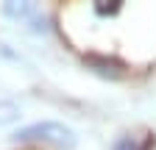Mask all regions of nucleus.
<instances>
[{
	"label": "nucleus",
	"mask_w": 156,
	"mask_h": 150,
	"mask_svg": "<svg viewBox=\"0 0 156 150\" xmlns=\"http://www.w3.org/2000/svg\"><path fill=\"white\" fill-rule=\"evenodd\" d=\"M20 106L14 100H0V125H14L20 120Z\"/></svg>",
	"instance_id": "4"
},
{
	"label": "nucleus",
	"mask_w": 156,
	"mask_h": 150,
	"mask_svg": "<svg viewBox=\"0 0 156 150\" xmlns=\"http://www.w3.org/2000/svg\"><path fill=\"white\" fill-rule=\"evenodd\" d=\"M14 142H36V145H50L58 150H73L75 147V131L64 122L56 120H42V122H31L14 131Z\"/></svg>",
	"instance_id": "1"
},
{
	"label": "nucleus",
	"mask_w": 156,
	"mask_h": 150,
	"mask_svg": "<svg viewBox=\"0 0 156 150\" xmlns=\"http://www.w3.org/2000/svg\"><path fill=\"white\" fill-rule=\"evenodd\" d=\"M3 14L9 20H28L34 14V0H3Z\"/></svg>",
	"instance_id": "2"
},
{
	"label": "nucleus",
	"mask_w": 156,
	"mask_h": 150,
	"mask_svg": "<svg viewBox=\"0 0 156 150\" xmlns=\"http://www.w3.org/2000/svg\"><path fill=\"white\" fill-rule=\"evenodd\" d=\"M114 150H151V139L140 145L134 136H120V139L114 142Z\"/></svg>",
	"instance_id": "5"
},
{
	"label": "nucleus",
	"mask_w": 156,
	"mask_h": 150,
	"mask_svg": "<svg viewBox=\"0 0 156 150\" xmlns=\"http://www.w3.org/2000/svg\"><path fill=\"white\" fill-rule=\"evenodd\" d=\"M87 64H89L98 75H103V78H120V75H123L120 64H114V61H109V59H95V56H89Z\"/></svg>",
	"instance_id": "3"
},
{
	"label": "nucleus",
	"mask_w": 156,
	"mask_h": 150,
	"mask_svg": "<svg viewBox=\"0 0 156 150\" xmlns=\"http://www.w3.org/2000/svg\"><path fill=\"white\" fill-rule=\"evenodd\" d=\"M48 25H45V17H34L31 20V33H42Z\"/></svg>",
	"instance_id": "6"
}]
</instances>
